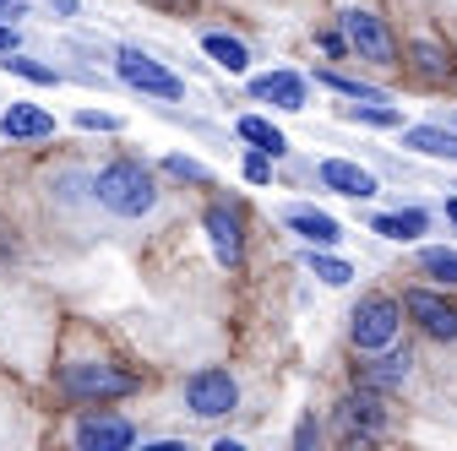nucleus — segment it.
Returning a JSON list of instances; mask_svg holds the SVG:
<instances>
[{"label": "nucleus", "mask_w": 457, "mask_h": 451, "mask_svg": "<svg viewBox=\"0 0 457 451\" xmlns=\"http://www.w3.org/2000/svg\"><path fill=\"white\" fill-rule=\"evenodd\" d=\"M49 6L61 12V17H77V0H49Z\"/></svg>", "instance_id": "obj_32"}, {"label": "nucleus", "mask_w": 457, "mask_h": 451, "mask_svg": "<svg viewBox=\"0 0 457 451\" xmlns=\"http://www.w3.org/2000/svg\"><path fill=\"white\" fill-rule=\"evenodd\" d=\"M251 93L278 103V109H305V77L300 71H267V77L251 82Z\"/></svg>", "instance_id": "obj_13"}, {"label": "nucleus", "mask_w": 457, "mask_h": 451, "mask_svg": "<svg viewBox=\"0 0 457 451\" xmlns=\"http://www.w3.org/2000/svg\"><path fill=\"white\" fill-rule=\"evenodd\" d=\"M114 71H120V82L126 87H137V93H153V98H186V82L169 71L163 61H153V54H142V49H120L114 54Z\"/></svg>", "instance_id": "obj_6"}, {"label": "nucleus", "mask_w": 457, "mask_h": 451, "mask_svg": "<svg viewBox=\"0 0 457 451\" xmlns=\"http://www.w3.org/2000/svg\"><path fill=\"white\" fill-rule=\"evenodd\" d=\"M283 223H289L305 245H337L343 240V223L332 212H316V207H289V212H283Z\"/></svg>", "instance_id": "obj_11"}, {"label": "nucleus", "mask_w": 457, "mask_h": 451, "mask_svg": "<svg viewBox=\"0 0 457 451\" xmlns=\"http://www.w3.org/2000/svg\"><path fill=\"white\" fill-rule=\"evenodd\" d=\"M337 22H343V38H349V49L360 54V61H370V66H397V38H392V28H386L376 12L349 6Z\"/></svg>", "instance_id": "obj_4"}, {"label": "nucleus", "mask_w": 457, "mask_h": 451, "mask_svg": "<svg viewBox=\"0 0 457 451\" xmlns=\"http://www.w3.org/2000/svg\"><path fill=\"white\" fill-rule=\"evenodd\" d=\"M354 326H349V337H354V348L360 354H381V348H392L397 343V326H403V305H397L392 294H365L360 305H354V316H349Z\"/></svg>", "instance_id": "obj_3"}, {"label": "nucleus", "mask_w": 457, "mask_h": 451, "mask_svg": "<svg viewBox=\"0 0 457 451\" xmlns=\"http://www.w3.org/2000/svg\"><path fill=\"white\" fill-rule=\"evenodd\" d=\"M337 424H343V435H376L381 424H386V414H381V403L370 398V391H360V398H349V403H343L337 408Z\"/></svg>", "instance_id": "obj_15"}, {"label": "nucleus", "mask_w": 457, "mask_h": 451, "mask_svg": "<svg viewBox=\"0 0 457 451\" xmlns=\"http://www.w3.org/2000/svg\"><path fill=\"white\" fill-rule=\"evenodd\" d=\"M316 82H321V87H332V93H343V98H360V103H381V87H370V82H354V77H337V71H316Z\"/></svg>", "instance_id": "obj_24"}, {"label": "nucleus", "mask_w": 457, "mask_h": 451, "mask_svg": "<svg viewBox=\"0 0 457 451\" xmlns=\"http://www.w3.org/2000/svg\"><path fill=\"white\" fill-rule=\"evenodd\" d=\"M12 17H22V0H0V22H12Z\"/></svg>", "instance_id": "obj_29"}, {"label": "nucleus", "mask_w": 457, "mask_h": 451, "mask_svg": "<svg viewBox=\"0 0 457 451\" xmlns=\"http://www.w3.org/2000/svg\"><path fill=\"white\" fill-rule=\"evenodd\" d=\"M0 131L12 142H38V136H54V115L38 103H12L6 115H0Z\"/></svg>", "instance_id": "obj_12"}, {"label": "nucleus", "mask_w": 457, "mask_h": 451, "mask_svg": "<svg viewBox=\"0 0 457 451\" xmlns=\"http://www.w3.org/2000/svg\"><path fill=\"white\" fill-rule=\"evenodd\" d=\"M131 440H137L131 419H114V414H87L77 424V446L82 451H126Z\"/></svg>", "instance_id": "obj_9"}, {"label": "nucleus", "mask_w": 457, "mask_h": 451, "mask_svg": "<svg viewBox=\"0 0 457 451\" xmlns=\"http://www.w3.org/2000/svg\"><path fill=\"white\" fill-rule=\"evenodd\" d=\"M403 147H414L425 158L457 163V131H446V126H403Z\"/></svg>", "instance_id": "obj_16"}, {"label": "nucleus", "mask_w": 457, "mask_h": 451, "mask_svg": "<svg viewBox=\"0 0 457 451\" xmlns=\"http://www.w3.org/2000/svg\"><path fill=\"white\" fill-rule=\"evenodd\" d=\"M420 277H430L436 289H457V250H446V245L420 250Z\"/></svg>", "instance_id": "obj_20"}, {"label": "nucleus", "mask_w": 457, "mask_h": 451, "mask_svg": "<svg viewBox=\"0 0 457 451\" xmlns=\"http://www.w3.org/2000/svg\"><path fill=\"white\" fill-rule=\"evenodd\" d=\"M240 136H245L251 147L272 152V158H278V152H289V142H283V131H278L272 120H262V115H245V120H240Z\"/></svg>", "instance_id": "obj_21"}, {"label": "nucleus", "mask_w": 457, "mask_h": 451, "mask_svg": "<svg viewBox=\"0 0 457 451\" xmlns=\"http://www.w3.org/2000/svg\"><path fill=\"white\" fill-rule=\"evenodd\" d=\"M202 49L212 54V66H223L228 77H240V71L251 66V49H245L240 38H228V33H207V38H202Z\"/></svg>", "instance_id": "obj_18"}, {"label": "nucleus", "mask_w": 457, "mask_h": 451, "mask_svg": "<svg viewBox=\"0 0 457 451\" xmlns=\"http://www.w3.org/2000/svg\"><path fill=\"white\" fill-rule=\"evenodd\" d=\"M409 354H392V348H381V359H365L360 365V386L365 391H392V386H403L409 381Z\"/></svg>", "instance_id": "obj_14"}, {"label": "nucleus", "mask_w": 457, "mask_h": 451, "mask_svg": "<svg viewBox=\"0 0 457 451\" xmlns=\"http://www.w3.org/2000/svg\"><path fill=\"white\" fill-rule=\"evenodd\" d=\"M54 386L71 403H109V398H131L142 386V375H131L120 365H104V359H71V365L54 370Z\"/></svg>", "instance_id": "obj_2"}, {"label": "nucleus", "mask_w": 457, "mask_h": 451, "mask_svg": "<svg viewBox=\"0 0 457 451\" xmlns=\"http://www.w3.org/2000/svg\"><path fill=\"white\" fill-rule=\"evenodd\" d=\"M202 229H207V240H212V256H218L223 266H240V261H245V234H240V212H228V207H207Z\"/></svg>", "instance_id": "obj_8"}, {"label": "nucleus", "mask_w": 457, "mask_h": 451, "mask_svg": "<svg viewBox=\"0 0 457 451\" xmlns=\"http://www.w3.org/2000/svg\"><path fill=\"white\" fill-rule=\"evenodd\" d=\"M403 310L420 321L425 337H436V343H457V305L452 299H441L430 289H409L403 294Z\"/></svg>", "instance_id": "obj_7"}, {"label": "nucleus", "mask_w": 457, "mask_h": 451, "mask_svg": "<svg viewBox=\"0 0 457 451\" xmlns=\"http://www.w3.org/2000/svg\"><path fill=\"white\" fill-rule=\"evenodd\" d=\"M93 196H98V207L114 212V217H147V212L158 207V185H153V175H147V163H137V158L104 163L98 175H93Z\"/></svg>", "instance_id": "obj_1"}, {"label": "nucleus", "mask_w": 457, "mask_h": 451, "mask_svg": "<svg viewBox=\"0 0 457 451\" xmlns=\"http://www.w3.org/2000/svg\"><path fill=\"white\" fill-rule=\"evenodd\" d=\"M425 223H430V217H425L420 207H409V212H376V217H370V229H376L381 240L409 245V240H420V234H425Z\"/></svg>", "instance_id": "obj_17"}, {"label": "nucleus", "mask_w": 457, "mask_h": 451, "mask_svg": "<svg viewBox=\"0 0 457 451\" xmlns=\"http://www.w3.org/2000/svg\"><path fill=\"white\" fill-rule=\"evenodd\" d=\"M245 180H251V185H267V180H272V152L256 147V152L245 158Z\"/></svg>", "instance_id": "obj_27"}, {"label": "nucleus", "mask_w": 457, "mask_h": 451, "mask_svg": "<svg viewBox=\"0 0 457 451\" xmlns=\"http://www.w3.org/2000/svg\"><path fill=\"white\" fill-rule=\"evenodd\" d=\"M321 185L337 191V196H354V201L376 196V175H370V168H360V163H349V158H327L321 163Z\"/></svg>", "instance_id": "obj_10"}, {"label": "nucleus", "mask_w": 457, "mask_h": 451, "mask_svg": "<svg viewBox=\"0 0 457 451\" xmlns=\"http://www.w3.org/2000/svg\"><path fill=\"white\" fill-rule=\"evenodd\" d=\"M295 440H300V446H311V440H316V419H305V424L295 430Z\"/></svg>", "instance_id": "obj_30"}, {"label": "nucleus", "mask_w": 457, "mask_h": 451, "mask_svg": "<svg viewBox=\"0 0 457 451\" xmlns=\"http://www.w3.org/2000/svg\"><path fill=\"white\" fill-rule=\"evenodd\" d=\"M186 408H191L196 419H223V414H235V408H240V381L228 375V370H218V365L186 375Z\"/></svg>", "instance_id": "obj_5"}, {"label": "nucleus", "mask_w": 457, "mask_h": 451, "mask_svg": "<svg viewBox=\"0 0 457 451\" xmlns=\"http://www.w3.org/2000/svg\"><path fill=\"white\" fill-rule=\"evenodd\" d=\"M446 217H452V223H457V196H452V201H446Z\"/></svg>", "instance_id": "obj_33"}, {"label": "nucleus", "mask_w": 457, "mask_h": 451, "mask_svg": "<svg viewBox=\"0 0 457 451\" xmlns=\"http://www.w3.org/2000/svg\"><path fill=\"white\" fill-rule=\"evenodd\" d=\"M414 71L425 77V82H446L452 77V49H441L436 38H414Z\"/></svg>", "instance_id": "obj_19"}, {"label": "nucleus", "mask_w": 457, "mask_h": 451, "mask_svg": "<svg viewBox=\"0 0 457 451\" xmlns=\"http://www.w3.org/2000/svg\"><path fill=\"white\" fill-rule=\"evenodd\" d=\"M305 266H311V272L321 277V283H327V289H343V283H349V277H354V266H349V261H337V256H321L316 245H311V256H305Z\"/></svg>", "instance_id": "obj_22"}, {"label": "nucleus", "mask_w": 457, "mask_h": 451, "mask_svg": "<svg viewBox=\"0 0 457 451\" xmlns=\"http://www.w3.org/2000/svg\"><path fill=\"white\" fill-rule=\"evenodd\" d=\"M163 175H175V180H196V185H212V168H207V163H196V158H186V152H169V158H163Z\"/></svg>", "instance_id": "obj_26"}, {"label": "nucleus", "mask_w": 457, "mask_h": 451, "mask_svg": "<svg viewBox=\"0 0 457 451\" xmlns=\"http://www.w3.org/2000/svg\"><path fill=\"white\" fill-rule=\"evenodd\" d=\"M77 126H82V131H120V120H114V115H98V109H82Z\"/></svg>", "instance_id": "obj_28"}, {"label": "nucleus", "mask_w": 457, "mask_h": 451, "mask_svg": "<svg viewBox=\"0 0 457 451\" xmlns=\"http://www.w3.org/2000/svg\"><path fill=\"white\" fill-rule=\"evenodd\" d=\"M343 115H349L354 126H397V131H403V115H397L386 98L381 103H354V109H343Z\"/></svg>", "instance_id": "obj_25"}, {"label": "nucleus", "mask_w": 457, "mask_h": 451, "mask_svg": "<svg viewBox=\"0 0 457 451\" xmlns=\"http://www.w3.org/2000/svg\"><path fill=\"white\" fill-rule=\"evenodd\" d=\"M0 66H6L12 77H22V82H38V87H61V71H54V66H38V61H28V54H6Z\"/></svg>", "instance_id": "obj_23"}, {"label": "nucleus", "mask_w": 457, "mask_h": 451, "mask_svg": "<svg viewBox=\"0 0 457 451\" xmlns=\"http://www.w3.org/2000/svg\"><path fill=\"white\" fill-rule=\"evenodd\" d=\"M12 49H17V33H12L6 22H0V54H12Z\"/></svg>", "instance_id": "obj_31"}]
</instances>
